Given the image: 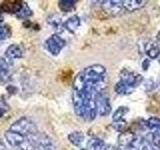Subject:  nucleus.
Masks as SVG:
<instances>
[{
  "instance_id": "aec40b11",
  "label": "nucleus",
  "mask_w": 160,
  "mask_h": 150,
  "mask_svg": "<svg viewBox=\"0 0 160 150\" xmlns=\"http://www.w3.org/2000/svg\"><path fill=\"white\" fill-rule=\"evenodd\" d=\"M112 126L115 130H117L118 132H125L127 130V122L125 120H119V121H113Z\"/></svg>"
},
{
  "instance_id": "423d86ee",
  "label": "nucleus",
  "mask_w": 160,
  "mask_h": 150,
  "mask_svg": "<svg viewBox=\"0 0 160 150\" xmlns=\"http://www.w3.org/2000/svg\"><path fill=\"white\" fill-rule=\"evenodd\" d=\"M143 150H160V134L150 133L141 139Z\"/></svg>"
},
{
  "instance_id": "6e6552de",
  "label": "nucleus",
  "mask_w": 160,
  "mask_h": 150,
  "mask_svg": "<svg viewBox=\"0 0 160 150\" xmlns=\"http://www.w3.org/2000/svg\"><path fill=\"white\" fill-rule=\"evenodd\" d=\"M102 7L105 12H107L109 15L116 16L121 12H123V4L122 1H102Z\"/></svg>"
},
{
  "instance_id": "393cba45",
  "label": "nucleus",
  "mask_w": 160,
  "mask_h": 150,
  "mask_svg": "<svg viewBox=\"0 0 160 150\" xmlns=\"http://www.w3.org/2000/svg\"><path fill=\"white\" fill-rule=\"evenodd\" d=\"M149 65H150V61H149V60H147V59H145L144 61H143V68H144V70H147Z\"/></svg>"
},
{
  "instance_id": "1a4fd4ad",
  "label": "nucleus",
  "mask_w": 160,
  "mask_h": 150,
  "mask_svg": "<svg viewBox=\"0 0 160 150\" xmlns=\"http://www.w3.org/2000/svg\"><path fill=\"white\" fill-rule=\"evenodd\" d=\"M5 55H6V57L10 60L21 58L23 56V49L18 44H12L7 48Z\"/></svg>"
},
{
  "instance_id": "cd10ccee",
  "label": "nucleus",
  "mask_w": 160,
  "mask_h": 150,
  "mask_svg": "<svg viewBox=\"0 0 160 150\" xmlns=\"http://www.w3.org/2000/svg\"><path fill=\"white\" fill-rule=\"evenodd\" d=\"M83 150H84V149H83Z\"/></svg>"
},
{
  "instance_id": "a211bd4d",
  "label": "nucleus",
  "mask_w": 160,
  "mask_h": 150,
  "mask_svg": "<svg viewBox=\"0 0 160 150\" xmlns=\"http://www.w3.org/2000/svg\"><path fill=\"white\" fill-rule=\"evenodd\" d=\"M18 18H21V19H25V18H28L29 16H31L32 15V11L31 9L29 8V6L27 5V3L23 2V5H22V8L21 10L16 14Z\"/></svg>"
},
{
  "instance_id": "b1692460",
  "label": "nucleus",
  "mask_w": 160,
  "mask_h": 150,
  "mask_svg": "<svg viewBox=\"0 0 160 150\" xmlns=\"http://www.w3.org/2000/svg\"><path fill=\"white\" fill-rule=\"evenodd\" d=\"M103 150H118V149H117V147L113 146V145H105Z\"/></svg>"
},
{
  "instance_id": "0eeeda50",
  "label": "nucleus",
  "mask_w": 160,
  "mask_h": 150,
  "mask_svg": "<svg viewBox=\"0 0 160 150\" xmlns=\"http://www.w3.org/2000/svg\"><path fill=\"white\" fill-rule=\"evenodd\" d=\"M23 2L20 0H6L0 3V12L17 14L22 8Z\"/></svg>"
},
{
  "instance_id": "5701e85b",
  "label": "nucleus",
  "mask_w": 160,
  "mask_h": 150,
  "mask_svg": "<svg viewBox=\"0 0 160 150\" xmlns=\"http://www.w3.org/2000/svg\"><path fill=\"white\" fill-rule=\"evenodd\" d=\"M8 111H9L8 104L5 101H3V100H0V118H2Z\"/></svg>"
},
{
  "instance_id": "f8f14e48",
  "label": "nucleus",
  "mask_w": 160,
  "mask_h": 150,
  "mask_svg": "<svg viewBox=\"0 0 160 150\" xmlns=\"http://www.w3.org/2000/svg\"><path fill=\"white\" fill-rule=\"evenodd\" d=\"M79 25H80V19H79L78 16H76V15L70 17L67 21L64 23L65 28H66L70 32H74L75 30L78 28Z\"/></svg>"
},
{
  "instance_id": "7ed1b4c3",
  "label": "nucleus",
  "mask_w": 160,
  "mask_h": 150,
  "mask_svg": "<svg viewBox=\"0 0 160 150\" xmlns=\"http://www.w3.org/2000/svg\"><path fill=\"white\" fill-rule=\"evenodd\" d=\"M142 81V76L138 73L123 69L120 73V81L115 85V92L119 95L130 94Z\"/></svg>"
},
{
  "instance_id": "9d476101",
  "label": "nucleus",
  "mask_w": 160,
  "mask_h": 150,
  "mask_svg": "<svg viewBox=\"0 0 160 150\" xmlns=\"http://www.w3.org/2000/svg\"><path fill=\"white\" fill-rule=\"evenodd\" d=\"M146 1H141V0H126V1H122L123 7L125 8L126 11L132 12L135 10L140 9L141 7L145 6Z\"/></svg>"
},
{
  "instance_id": "a878e982",
  "label": "nucleus",
  "mask_w": 160,
  "mask_h": 150,
  "mask_svg": "<svg viewBox=\"0 0 160 150\" xmlns=\"http://www.w3.org/2000/svg\"><path fill=\"white\" fill-rule=\"evenodd\" d=\"M0 150H7L6 149V147H5V145H4V143L0 140Z\"/></svg>"
},
{
  "instance_id": "f257e3e1",
  "label": "nucleus",
  "mask_w": 160,
  "mask_h": 150,
  "mask_svg": "<svg viewBox=\"0 0 160 150\" xmlns=\"http://www.w3.org/2000/svg\"><path fill=\"white\" fill-rule=\"evenodd\" d=\"M107 86V72L104 66L94 64L84 68L74 78L72 101L77 116L92 121L97 114L95 98Z\"/></svg>"
},
{
  "instance_id": "f3484780",
  "label": "nucleus",
  "mask_w": 160,
  "mask_h": 150,
  "mask_svg": "<svg viewBox=\"0 0 160 150\" xmlns=\"http://www.w3.org/2000/svg\"><path fill=\"white\" fill-rule=\"evenodd\" d=\"M75 4H76V1H73V0H61L58 2V6L62 11L68 12L75 7Z\"/></svg>"
},
{
  "instance_id": "ddd939ff",
  "label": "nucleus",
  "mask_w": 160,
  "mask_h": 150,
  "mask_svg": "<svg viewBox=\"0 0 160 150\" xmlns=\"http://www.w3.org/2000/svg\"><path fill=\"white\" fill-rule=\"evenodd\" d=\"M68 139L75 146H80L84 140V135L80 131H74L68 135Z\"/></svg>"
},
{
  "instance_id": "bb28decb",
  "label": "nucleus",
  "mask_w": 160,
  "mask_h": 150,
  "mask_svg": "<svg viewBox=\"0 0 160 150\" xmlns=\"http://www.w3.org/2000/svg\"><path fill=\"white\" fill-rule=\"evenodd\" d=\"M157 41L160 42V31H159V33L157 34Z\"/></svg>"
},
{
  "instance_id": "9b49d317",
  "label": "nucleus",
  "mask_w": 160,
  "mask_h": 150,
  "mask_svg": "<svg viewBox=\"0 0 160 150\" xmlns=\"http://www.w3.org/2000/svg\"><path fill=\"white\" fill-rule=\"evenodd\" d=\"M37 148H39L40 150H54V146L51 139L46 134H40Z\"/></svg>"
},
{
  "instance_id": "4468645a",
  "label": "nucleus",
  "mask_w": 160,
  "mask_h": 150,
  "mask_svg": "<svg viewBox=\"0 0 160 150\" xmlns=\"http://www.w3.org/2000/svg\"><path fill=\"white\" fill-rule=\"evenodd\" d=\"M160 53V48L158 47L157 44L153 42H150L146 45V54L150 58H157V56Z\"/></svg>"
},
{
  "instance_id": "39448f33",
  "label": "nucleus",
  "mask_w": 160,
  "mask_h": 150,
  "mask_svg": "<svg viewBox=\"0 0 160 150\" xmlns=\"http://www.w3.org/2000/svg\"><path fill=\"white\" fill-rule=\"evenodd\" d=\"M95 104H96V110L97 113L101 116L108 115L109 112L111 111V105L109 102V97L104 91L99 93L96 98H95Z\"/></svg>"
},
{
  "instance_id": "dca6fc26",
  "label": "nucleus",
  "mask_w": 160,
  "mask_h": 150,
  "mask_svg": "<svg viewBox=\"0 0 160 150\" xmlns=\"http://www.w3.org/2000/svg\"><path fill=\"white\" fill-rule=\"evenodd\" d=\"M88 147L93 150H103L105 147V143L100 138H91L88 142Z\"/></svg>"
},
{
  "instance_id": "6ab92c4d",
  "label": "nucleus",
  "mask_w": 160,
  "mask_h": 150,
  "mask_svg": "<svg viewBox=\"0 0 160 150\" xmlns=\"http://www.w3.org/2000/svg\"><path fill=\"white\" fill-rule=\"evenodd\" d=\"M146 126L151 130H160V118L151 117L146 121Z\"/></svg>"
},
{
  "instance_id": "f03ea898",
  "label": "nucleus",
  "mask_w": 160,
  "mask_h": 150,
  "mask_svg": "<svg viewBox=\"0 0 160 150\" xmlns=\"http://www.w3.org/2000/svg\"><path fill=\"white\" fill-rule=\"evenodd\" d=\"M40 134L31 119L21 117L15 121L5 133V138L12 147L19 150H35Z\"/></svg>"
},
{
  "instance_id": "2eb2a0df",
  "label": "nucleus",
  "mask_w": 160,
  "mask_h": 150,
  "mask_svg": "<svg viewBox=\"0 0 160 150\" xmlns=\"http://www.w3.org/2000/svg\"><path fill=\"white\" fill-rule=\"evenodd\" d=\"M9 70L10 67L8 63L6 62V60L3 59L2 57H0V79L5 80L9 75Z\"/></svg>"
},
{
  "instance_id": "412c9836",
  "label": "nucleus",
  "mask_w": 160,
  "mask_h": 150,
  "mask_svg": "<svg viewBox=\"0 0 160 150\" xmlns=\"http://www.w3.org/2000/svg\"><path fill=\"white\" fill-rule=\"evenodd\" d=\"M11 35V29L8 25L0 24V41L7 39Z\"/></svg>"
},
{
  "instance_id": "20e7f679",
  "label": "nucleus",
  "mask_w": 160,
  "mask_h": 150,
  "mask_svg": "<svg viewBox=\"0 0 160 150\" xmlns=\"http://www.w3.org/2000/svg\"><path fill=\"white\" fill-rule=\"evenodd\" d=\"M45 44H46L47 50L52 55H58L60 51H61V49L65 46L66 42H65V40L60 37L58 34H53L52 36H50L46 40Z\"/></svg>"
},
{
  "instance_id": "4be33fe9",
  "label": "nucleus",
  "mask_w": 160,
  "mask_h": 150,
  "mask_svg": "<svg viewBox=\"0 0 160 150\" xmlns=\"http://www.w3.org/2000/svg\"><path fill=\"white\" fill-rule=\"evenodd\" d=\"M127 112H128L127 107H124V106L119 107L113 114V121H119V120H122V117Z\"/></svg>"
}]
</instances>
